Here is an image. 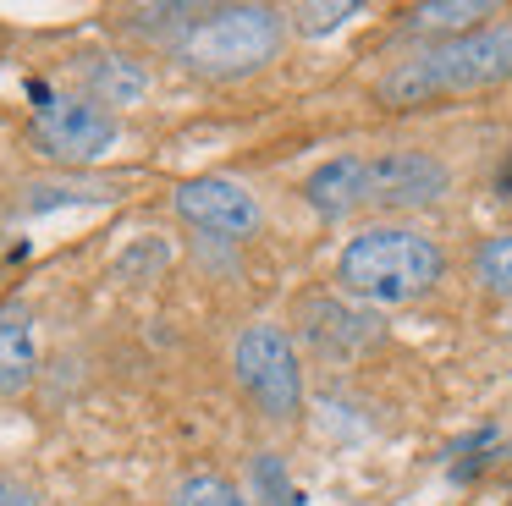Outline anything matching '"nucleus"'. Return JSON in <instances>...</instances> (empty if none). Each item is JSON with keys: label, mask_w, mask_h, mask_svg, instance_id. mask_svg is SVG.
I'll list each match as a JSON object with an SVG mask.
<instances>
[{"label": "nucleus", "mask_w": 512, "mask_h": 506, "mask_svg": "<svg viewBox=\"0 0 512 506\" xmlns=\"http://www.w3.org/2000/svg\"><path fill=\"white\" fill-rule=\"evenodd\" d=\"M474 270H479V281H485L496 297H512V231L490 237L485 248L474 253Z\"/></svg>", "instance_id": "15"}, {"label": "nucleus", "mask_w": 512, "mask_h": 506, "mask_svg": "<svg viewBox=\"0 0 512 506\" xmlns=\"http://www.w3.org/2000/svg\"><path fill=\"white\" fill-rule=\"evenodd\" d=\"M281 50V11L270 6H215L199 11L188 22V33L177 39V61L199 77L232 83L259 66H270Z\"/></svg>", "instance_id": "3"}, {"label": "nucleus", "mask_w": 512, "mask_h": 506, "mask_svg": "<svg viewBox=\"0 0 512 506\" xmlns=\"http://www.w3.org/2000/svg\"><path fill=\"white\" fill-rule=\"evenodd\" d=\"M446 275V253L435 237L413 226H369L336 259V281L342 292L364 297L375 308L413 303V297L435 292V281Z\"/></svg>", "instance_id": "1"}, {"label": "nucleus", "mask_w": 512, "mask_h": 506, "mask_svg": "<svg viewBox=\"0 0 512 506\" xmlns=\"http://www.w3.org/2000/svg\"><path fill=\"white\" fill-rule=\"evenodd\" d=\"M309 341L325 352V358H353V352H364L369 341L380 336V325L364 314V308H353V303H342V297H314L309 303Z\"/></svg>", "instance_id": "9"}, {"label": "nucleus", "mask_w": 512, "mask_h": 506, "mask_svg": "<svg viewBox=\"0 0 512 506\" xmlns=\"http://www.w3.org/2000/svg\"><path fill=\"white\" fill-rule=\"evenodd\" d=\"M501 193H507V198H512V160H507V165H501Z\"/></svg>", "instance_id": "18"}, {"label": "nucleus", "mask_w": 512, "mask_h": 506, "mask_svg": "<svg viewBox=\"0 0 512 506\" xmlns=\"http://www.w3.org/2000/svg\"><path fill=\"white\" fill-rule=\"evenodd\" d=\"M166 506H254V501H248L232 479H221V473H188V479L171 490Z\"/></svg>", "instance_id": "13"}, {"label": "nucleus", "mask_w": 512, "mask_h": 506, "mask_svg": "<svg viewBox=\"0 0 512 506\" xmlns=\"http://www.w3.org/2000/svg\"><path fill=\"white\" fill-rule=\"evenodd\" d=\"M39 374V325L28 303H0V396H23Z\"/></svg>", "instance_id": "8"}, {"label": "nucleus", "mask_w": 512, "mask_h": 506, "mask_svg": "<svg viewBox=\"0 0 512 506\" xmlns=\"http://www.w3.org/2000/svg\"><path fill=\"white\" fill-rule=\"evenodd\" d=\"M292 17H298L303 33H331V28H342L347 17H358V0H342V6H298Z\"/></svg>", "instance_id": "16"}, {"label": "nucleus", "mask_w": 512, "mask_h": 506, "mask_svg": "<svg viewBox=\"0 0 512 506\" xmlns=\"http://www.w3.org/2000/svg\"><path fill=\"white\" fill-rule=\"evenodd\" d=\"M28 94H34V143H39V154L67 160V165H89L116 143V116L100 105V99L50 94L45 83H34Z\"/></svg>", "instance_id": "5"}, {"label": "nucleus", "mask_w": 512, "mask_h": 506, "mask_svg": "<svg viewBox=\"0 0 512 506\" xmlns=\"http://www.w3.org/2000/svg\"><path fill=\"white\" fill-rule=\"evenodd\" d=\"M149 94V72L133 55H100L89 61V99L100 105H138Z\"/></svg>", "instance_id": "11"}, {"label": "nucleus", "mask_w": 512, "mask_h": 506, "mask_svg": "<svg viewBox=\"0 0 512 506\" xmlns=\"http://www.w3.org/2000/svg\"><path fill=\"white\" fill-rule=\"evenodd\" d=\"M254 495H259L265 506H303L298 484H292L287 462H281L276 451H265V457L254 462Z\"/></svg>", "instance_id": "14"}, {"label": "nucleus", "mask_w": 512, "mask_h": 506, "mask_svg": "<svg viewBox=\"0 0 512 506\" xmlns=\"http://www.w3.org/2000/svg\"><path fill=\"white\" fill-rule=\"evenodd\" d=\"M512 77V22H490L463 39H441L435 50L391 66L380 77L386 105H424L435 94H463V88H490Z\"/></svg>", "instance_id": "2"}, {"label": "nucleus", "mask_w": 512, "mask_h": 506, "mask_svg": "<svg viewBox=\"0 0 512 506\" xmlns=\"http://www.w3.org/2000/svg\"><path fill=\"white\" fill-rule=\"evenodd\" d=\"M232 369L265 418H292L303 407V363L281 325H248L232 347Z\"/></svg>", "instance_id": "4"}, {"label": "nucleus", "mask_w": 512, "mask_h": 506, "mask_svg": "<svg viewBox=\"0 0 512 506\" xmlns=\"http://www.w3.org/2000/svg\"><path fill=\"white\" fill-rule=\"evenodd\" d=\"M479 17H496V6H490V0H441V6H419V11H413L419 28H441V33H452V39L474 33Z\"/></svg>", "instance_id": "12"}, {"label": "nucleus", "mask_w": 512, "mask_h": 506, "mask_svg": "<svg viewBox=\"0 0 512 506\" xmlns=\"http://www.w3.org/2000/svg\"><path fill=\"white\" fill-rule=\"evenodd\" d=\"M177 215L188 220L193 231L221 242H248L259 226H265V209L232 176H193V182L177 187Z\"/></svg>", "instance_id": "7"}, {"label": "nucleus", "mask_w": 512, "mask_h": 506, "mask_svg": "<svg viewBox=\"0 0 512 506\" xmlns=\"http://www.w3.org/2000/svg\"><path fill=\"white\" fill-rule=\"evenodd\" d=\"M452 187V171H446L435 154L424 149H391L364 160L358 171V198L364 209H424Z\"/></svg>", "instance_id": "6"}, {"label": "nucleus", "mask_w": 512, "mask_h": 506, "mask_svg": "<svg viewBox=\"0 0 512 506\" xmlns=\"http://www.w3.org/2000/svg\"><path fill=\"white\" fill-rule=\"evenodd\" d=\"M0 506H45V501H39L34 484L12 479V473H0Z\"/></svg>", "instance_id": "17"}, {"label": "nucleus", "mask_w": 512, "mask_h": 506, "mask_svg": "<svg viewBox=\"0 0 512 506\" xmlns=\"http://www.w3.org/2000/svg\"><path fill=\"white\" fill-rule=\"evenodd\" d=\"M358 171H364V160H358V154H336V160H325L320 171H309L303 198H309L325 220L353 215V209H364V198H358Z\"/></svg>", "instance_id": "10"}]
</instances>
